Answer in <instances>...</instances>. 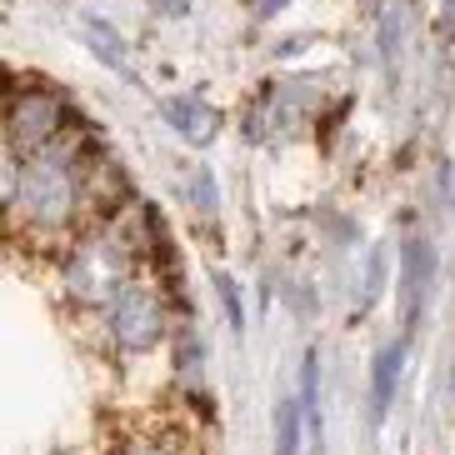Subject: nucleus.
Segmentation results:
<instances>
[{
    "label": "nucleus",
    "instance_id": "4468645a",
    "mask_svg": "<svg viewBox=\"0 0 455 455\" xmlns=\"http://www.w3.org/2000/svg\"><path fill=\"white\" fill-rule=\"evenodd\" d=\"M435 30H441L445 45H455V0H441V11H435Z\"/></svg>",
    "mask_w": 455,
    "mask_h": 455
},
{
    "label": "nucleus",
    "instance_id": "39448f33",
    "mask_svg": "<svg viewBox=\"0 0 455 455\" xmlns=\"http://www.w3.org/2000/svg\"><path fill=\"white\" fill-rule=\"evenodd\" d=\"M405 350H411V335H390L386 346L371 355V426L380 430L401 401V380H405Z\"/></svg>",
    "mask_w": 455,
    "mask_h": 455
},
{
    "label": "nucleus",
    "instance_id": "1a4fd4ad",
    "mask_svg": "<svg viewBox=\"0 0 455 455\" xmlns=\"http://www.w3.org/2000/svg\"><path fill=\"white\" fill-rule=\"evenodd\" d=\"M386 285H390V251H386V245H375L371 260H365V281H361V291H355V310L371 315V310L380 306Z\"/></svg>",
    "mask_w": 455,
    "mask_h": 455
},
{
    "label": "nucleus",
    "instance_id": "9d476101",
    "mask_svg": "<svg viewBox=\"0 0 455 455\" xmlns=\"http://www.w3.org/2000/svg\"><path fill=\"white\" fill-rule=\"evenodd\" d=\"M401 55H405V5L390 0L386 11H380V60H386L390 76L401 70Z\"/></svg>",
    "mask_w": 455,
    "mask_h": 455
},
{
    "label": "nucleus",
    "instance_id": "6e6552de",
    "mask_svg": "<svg viewBox=\"0 0 455 455\" xmlns=\"http://www.w3.org/2000/svg\"><path fill=\"white\" fill-rule=\"evenodd\" d=\"M306 435H310V426H306V411H300V395L285 390L275 401V411H270V445H275V455H300Z\"/></svg>",
    "mask_w": 455,
    "mask_h": 455
},
{
    "label": "nucleus",
    "instance_id": "9b49d317",
    "mask_svg": "<svg viewBox=\"0 0 455 455\" xmlns=\"http://www.w3.org/2000/svg\"><path fill=\"white\" fill-rule=\"evenodd\" d=\"M295 395H300L306 426H310V435H315V430H321V355H315V350L300 355V386H295Z\"/></svg>",
    "mask_w": 455,
    "mask_h": 455
},
{
    "label": "nucleus",
    "instance_id": "f8f14e48",
    "mask_svg": "<svg viewBox=\"0 0 455 455\" xmlns=\"http://www.w3.org/2000/svg\"><path fill=\"white\" fill-rule=\"evenodd\" d=\"M190 205H196V215H205V220L215 226L220 201H215V175L205 171V165H196V171H190Z\"/></svg>",
    "mask_w": 455,
    "mask_h": 455
},
{
    "label": "nucleus",
    "instance_id": "423d86ee",
    "mask_svg": "<svg viewBox=\"0 0 455 455\" xmlns=\"http://www.w3.org/2000/svg\"><path fill=\"white\" fill-rule=\"evenodd\" d=\"M161 121L196 150L215 146V135H220V125H226L220 121V110H215L211 100H201V95H165L161 100Z\"/></svg>",
    "mask_w": 455,
    "mask_h": 455
},
{
    "label": "nucleus",
    "instance_id": "0eeeda50",
    "mask_svg": "<svg viewBox=\"0 0 455 455\" xmlns=\"http://www.w3.org/2000/svg\"><path fill=\"white\" fill-rule=\"evenodd\" d=\"M81 41H85V51L100 60V66L110 70V76H121V81H140L135 76V60H131V45H125V36L110 20H100V15H81Z\"/></svg>",
    "mask_w": 455,
    "mask_h": 455
},
{
    "label": "nucleus",
    "instance_id": "f257e3e1",
    "mask_svg": "<svg viewBox=\"0 0 455 455\" xmlns=\"http://www.w3.org/2000/svg\"><path fill=\"white\" fill-rule=\"evenodd\" d=\"M5 201H11L15 241H70L91 201V165L70 140L41 150V156H11L5 175Z\"/></svg>",
    "mask_w": 455,
    "mask_h": 455
},
{
    "label": "nucleus",
    "instance_id": "ddd939ff",
    "mask_svg": "<svg viewBox=\"0 0 455 455\" xmlns=\"http://www.w3.org/2000/svg\"><path fill=\"white\" fill-rule=\"evenodd\" d=\"M215 295H220V306H226L230 331L245 335V300H241V291H235V281H230L226 270H215Z\"/></svg>",
    "mask_w": 455,
    "mask_h": 455
},
{
    "label": "nucleus",
    "instance_id": "7ed1b4c3",
    "mask_svg": "<svg viewBox=\"0 0 455 455\" xmlns=\"http://www.w3.org/2000/svg\"><path fill=\"white\" fill-rule=\"evenodd\" d=\"M70 125V106L66 95L51 91L45 81H20L11 85V100H5V140H11V156H41V150L60 146Z\"/></svg>",
    "mask_w": 455,
    "mask_h": 455
},
{
    "label": "nucleus",
    "instance_id": "2eb2a0df",
    "mask_svg": "<svg viewBox=\"0 0 455 455\" xmlns=\"http://www.w3.org/2000/svg\"><path fill=\"white\" fill-rule=\"evenodd\" d=\"M251 5H255V20H270V15L285 11V0H251Z\"/></svg>",
    "mask_w": 455,
    "mask_h": 455
},
{
    "label": "nucleus",
    "instance_id": "20e7f679",
    "mask_svg": "<svg viewBox=\"0 0 455 455\" xmlns=\"http://www.w3.org/2000/svg\"><path fill=\"white\" fill-rule=\"evenodd\" d=\"M395 291H401V335H415L430 310V291H435V245L426 235H411L401 245Z\"/></svg>",
    "mask_w": 455,
    "mask_h": 455
},
{
    "label": "nucleus",
    "instance_id": "f03ea898",
    "mask_svg": "<svg viewBox=\"0 0 455 455\" xmlns=\"http://www.w3.org/2000/svg\"><path fill=\"white\" fill-rule=\"evenodd\" d=\"M100 331H106L110 350L121 355H156L171 335V321H165V295L150 291L146 281H125L121 291L106 300V310L95 315Z\"/></svg>",
    "mask_w": 455,
    "mask_h": 455
}]
</instances>
